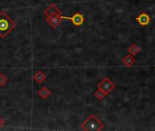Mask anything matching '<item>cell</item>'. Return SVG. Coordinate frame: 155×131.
Returning <instances> with one entry per match:
<instances>
[{
    "instance_id": "1",
    "label": "cell",
    "mask_w": 155,
    "mask_h": 131,
    "mask_svg": "<svg viewBox=\"0 0 155 131\" xmlns=\"http://www.w3.org/2000/svg\"><path fill=\"white\" fill-rule=\"evenodd\" d=\"M16 26V23L4 11L0 12V37L5 39Z\"/></svg>"
},
{
    "instance_id": "2",
    "label": "cell",
    "mask_w": 155,
    "mask_h": 131,
    "mask_svg": "<svg viewBox=\"0 0 155 131\" xmlns=\"http://www.w3.org/2000/svg\"><path fill=\"white\" fill-rule=\"evenodd\" d=\"M82 129L85 131H101L104 129V123L94 114H91L82 124Z\"/></svg>"
},
{
    "instance_id": "3",
    "label": "cell",
    "mask_w": 155,
    "mask_h": 131,
    "mask_svg": "<svg viewBox=\"0 0 155 131\" xmlns=\"http://www.w3.org/2000/svg\"><path fill=\"white\" fill-rule=\"evenodd\" d=\"M98 88L102 89L104 92H105L107 95L109 93H111L114 88H115V84L111 80L109 79L108 78H104L99 84H98Z\"/></svg>"
},
{
    "instance_id": "4",
    "label": "cell",
    "mask_w": 155,
    "mask_h": 131,
    "mask_svg": "<svg viewBox=\"0 0 155 131\" xmlns=\"http://www.w3.org/2000/svg\"><path fill=\"white\" fill-rule=\"evenodd\" d=\"M61 17H62L63 19L70 20V21L73 23V25L75 26H82V25L84 23V20H85L84 15L81 14L80 12H75L72 16H62Z\"/></svg>"
},
{
    "instance_id": "5",
    "label": "cell",
    "mask_w": 155,
    "mask_h": 131,
    "mask_svg": "<svg viewBox=\"0 0 155 131\" xmlns=\"http://www.w3.org/2000/svg\"><path fill=\"white\" fill-rule=\"evenodd\" d=\"M62 16V14H56V15H54V16H46V22L53 27V28H55L57 27L58 26L61 25L62 23V20L63 18L61 17Z\"/></svg>"
},
{
    "instance_id": "6",
    "label": "cell",
    "mask_w": 155,
    "mask_h": 131,
    "mask_svg": "<svg viewBox=\"0 0 155 131\" xmlns=\"http://www.w3.org/2000/svg\"><path fill=\"white\" fill-rule=\"evenodd\" d=\"M135 20L139 23L140 26H146L151 23V16L149 14H147L146 12H142L136 18Z\"/></svg>"
},
{
    "instance_id": "7",
    "label": "cell",
    "mask_w": 155,
    "mask_h": 131,
    "mask_svg": "<svg viewBox=\"0 0 155 131\" xmlns=\"http://www.w3.org/2000/svg\"><path fill=\"white\" fill-rule=\"evenodd\" d=\"M56 14H62V10L54 4L50 5L49 6H47L45 10H44V15L46 16H54Z\"/></svg>"
},
{
    "instance_id": "8",
    "label": "cell",
    "mask_w": 155,
    "mask_h": 131,
    "mask_svg": "<svg viewBox=\"0 0 155 131\" xmlns=\"http://www.w3.org/2000/svg\"><path fill=\"white\" fill-rule=\"evenodd\" d=\"M136 60L134 58V57L131 54L126 55L124 58H123V64L127 67H132L134 64H135Z\"/></svg>"
},
{
    "instance_id": "9",
    "label": "cell",
    "mask_w": 155,
    "mask_h": 131,
    "mask_svg": "<svg viewBox=\"0 0 155 131\" xmlns=\"http://www.w3.org/2000/svg\"><path fill=\"white\" fill-rule=\"evenodd\" d=\"M46 78V76L44 72H42L41 70H38L35 73L34 75V80L37 83V84H42L43 82H45Z\"/></svg>"
},
{
    "instance_id": "10",
    "label": "cell",
    "mask_w": 155,
    "mask_h": 131,
    "mask_svg": "<svg viewBox=\"0 0 155 131\" xmlns=\"http://www.w3.org/2000/svg\"><path fill=\"white\" fill-rule=\"evenodd\" d=\"M37 94H38V96H39L41 98L46 99V98L51 95V90H50L48 88H46V87H43V88H41L37 91Z\"/></svg>"
},
{
    "instance_id": "11",
    "label": "cell",
    "mask_w": 155,
    "mask_h": 131,
    "mask_svg": "<svg viewBox=\"0 0 155 131\" xmlns=\"http://www.w3.org/2000/svg\"><path fill=\"white\" fill-rule=\"evenodd\" d=\"M128 52H129V54H131V55H133L134 57V56L138 55L141 52V48L136 44H132L128 47Z\"/></svg>"
},
{
    "instance_id": "12",
    "label": "cell",
    "mask_w": 155,
    "mask_h": 131,
    "mask_svg": "<svg viewBox=\"0 0 155 131\" xmlns=\"http://www.w3.org/2000/svg\"><path fill=\"white\" fill-rule=\"evenodd\" d=\"M107 96V94L105 92H104L102 89L98 88L95 92H94V97L98 99V100H103L105 97Z\"/></svg>"
},
{
    "instance_id": "13",
    "label": "cell",
    "mask_w": 155,
    "mask_h": 131,
    "mask_svg": "<svg viewBox=\"0 0 155 131\" xmlns=\"http://www.w3.org/2000/svg\"><path fill=\"white\" fill-rule=\"evenodd\" d=\"M8 81L7 78L4 74H0V87H4Z\"/></svg>"
},
{
    "instance_id": "14",
    "label": "cell",
    "mask_w": 155,
    "mask_h": 131,
    "mask_svg": "<svg viewBox=\"0 0 155 131\" xmlns=\"http://www.w3.org/2000/svg\"><path fill=\"white\" fill-rule=\"evenodd\" d=\"M5 126V119L0 117V129Z\"/></svg>"
},
{
    "instance_id": "15",
    "label": "cell",
    "mask_w": 155,
    "mask_h": 131,
    "mask_svg": "<svg viewBox=\"0 0 155 131\" xmlns=\"http://www.w3.org/2000/svg\"><path fill=\"white\" fill-rule=\"evenodd\" d=\"M154 69H155V67H154Z\"/></svg>"
}]
</instances>
